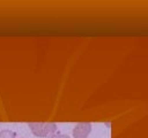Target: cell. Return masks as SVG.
I'll list each match as a JSON object with an SVG mask.
<instances>
[{
  "label": "cell",
  "instance_id": "277c9868",
  "mask_svg": "<svg viewBox=\"0 0 148 138\" xmlns=\"http://www.w3.org/2000/svg\"><path fill=\"white\" fill-rule=\"evenodd\" d=\"M52 138H71V137H68L67 135H54L52 136Z\"/></svg>",
  "mask_w": 148,
  "mask_h": 138
},
{
  "label": "cell",
  "instance_id": "3957f363",
  "mask_svg": "<svg viewBox=\"0 0 148 138\" xmlns=\"http://www.w3.org/2000/svg\"><path fill=\"white\" fill-rule=\"evenodd\" d=\"M0 138H15V132L10 130H2L0 131Z\"/></svg>",
  "mask_w": 148,
  "mask_h": 138
},
{
  "label": "cell",
  "instance_id": "6da1fadb",
  "mask_svg": "<svg viewBox=\"0 0 148 138\" xmlns=\"http://www.w3.org/2000/svg\"><path fill=\"white\" fill-rule=\"evenodd\" d=\"M28 126L31 129L32 133L37 137H47L53 135L57 131V125L52 122H31L28 123Z\"/></svg>",
  "mask_w": 148,
  "mask_h": 138
},
{
  "label": "cell",
  "instance_id": "7a4b0ae2",
  "mask_svg": "<svg viewBox=\"0 0 148 138\" xmlns=\"http://www.w3.org/2000/svg\"><path fill=\"white\" fill-rule=\"evenodd\" d=\"M91 131V124L88 122L77 123L73 129V137L74 138H87Z\"/></svg>",
  "mask_w": 148,
  "mask_h": 138
}]
</instances>
